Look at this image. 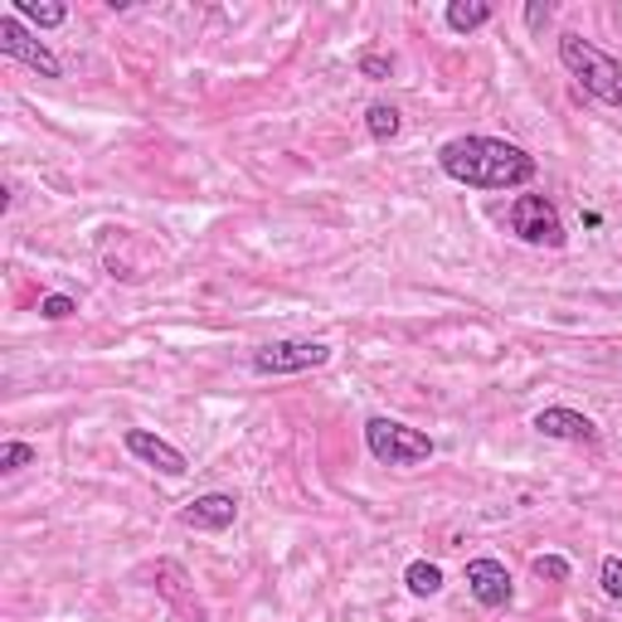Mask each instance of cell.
I'll use <instances>...</instances> for the list:
<instances>
[{"instance_id":"7c38bea8","label":"cell","mask_w":622,"mask_h":622,"mask_svg":"<svg viewBox=\"0 0 622 622\" xmlns=\"http://www.w3.org/2000/svg\"><path fill=\"white\" fill-rule=\"evenodd\" d=\"M404 584H409L414 598H433L438 588H443V569H438V564H428V559H414L409 569H404Z\"/></svg>"},{"instance_id":"5b68a950","label":"cell","mask_w":622,"mask_h":622,"mask_svg":"<svg viewBox=\"0 0 622 622\" xmlns=\"http://www.w3.org/2000/svg\"><path fill=\"white\" fill-rule=\"evenodd\" d=\"M331 360V346L321 341H273L253 350V370L258 375H302V370H316Z\"/></svg>"},{"instance_id":"8992f818","label":"cell","mask_w":622,"mask_h":622,"mask_svg":"<svg viewBox=\"0 0 622 622\" xmlns=\"http://www.w3.org/2000/svg\"><path fill=\"white\" fill-rule=\"evenodd\" d=\"M0 54H5V59L30 64V69L44 73V78H59V73H64V64L54 59V49H49V44H39V39L30 35L25 25H20L15 15H5V20H0Z\"/></svg>"},{"instance_id":"2e32d148","label":"cell","mask_w":622,"mask_h":622,"mask_svg":"<svg viewBox=\"0 0 622 622\" xmlns=\"http://www.w3.org/2000/svg\"><path fill=\"white\" fill-rule=\"evenodd\" d=\"M30 462H35V448L30 443H5L0 448V472H5V477L10 472H20V467H30Z\"/></svg>"},{"instance_id":"6da1fadb","label":"cell","mask_w":622,"mask_h":622,"mask_svg":"<svg viewBox=\"0 0 622 622\" xmlns=\"http://www.w3.org/2000/svg\"><path fill=\"white\" fill-rule=\"evenodd\" d=\"M438 166H443L448 180L472 190H516V185H530L540 171L525 146L501 142V137H452L438 151Z\"/></svg>"},{"instance_id":"5bb4252c","label":"cell","mask_w":622,"mask_h":622,"mask_svg":"<svg viewBox=\"0 0 622 622\" xmlns=\"http://www.w3.org/2000/svg\"><path fill=\"white\" fill-rule=\"evenodd\" d=\"M15 20H30V25H39V30H54V25L69 20V10L64 5H39V0H15Z\"/></svg>"},{"instance_id":"ac0fdd59","label":"cell","mask_w":622,"mask_h":622,"mask_svg":"<svg viewBox=\"0 0 622 622\" xmlns=\"http://www.w3.org/2000/svg\"><path fill=\"white\" fill-rule=\"evenodd\" d=\"M598 579H603V593L608 598H622V559H618V554H608V559H603Z\"/></svg>"},{"instance_id":"ffe728a7","label":"cell","mask_w":622,"mask_h":622,"mask_svg":"<svg viewBox=\"0 0 622 622\" xmlns=\"http://www.w3.org/2000/svg\"><path fill=\"white\" fill-rule=\"evenodd\" d=\"M550 20V5H525V25L535 30V25H545Z\"/></svg>"},{"instance_id":"3957f363","label":"cell","mask_w":622,"mask_h":622,"mask_svg":"<svg viewBox=\"0 0 622 622\" xmlns=\"http://www.w3.org/2000/svg\"><path fill=\"white\" fill-rule=\"evenodd\" d=\"M365 448L384 467H418V462L433 457V438L418 433L409 423H399V418H384V414H375L365 423Z\"/></svg>"},{"instance_id":"30bf717a","label":"cell","mask_w":622,"mask_h":622,"mask_svg":"<svg viewBox=\"0 0 622 622\" xmlns=\"http://www.w3.org/2000/svg\"><path fill=\"white\" fill-rule=\"evenodd\" d=\"M234 516H239V501H234L229 491H205L180 511V525H190V530H229Z\"/></svg>"},{"instance_id":"277c9868","label":"cell","mask_w":622,"mask_h":622,"mask_svg":"<svg viewBox=\"0 0 622 622\" xmlns=\"http://www.w3.org/2000/svg\"><path fill=\"white\" fill-rule=\"evenodd\" d=\"M511 234L535 248H564V219L545 195H520L511 205Z\"/></svg>"},{"instance_id":"9a60e30c","label":"cell","mask_w":622,"mask_h":622,"mask_svg":"<svg viewBox=\"0 0 622 622\" xmlns=\"http://www.w3.org/2000/svg\"><path fill=\"white\" fill-rule=\"evenodd\" d=\"M73 312H78V302L64 297V292H49V297H39V316H44V321H69Z\"/></svg>"},{"instance_id":"ba28073f","label":"cell","mask_w":622,"mask_h":622,"mask_svg":"<svg viewBox=\"0 0 622 622\" xmlns=\"http://www.w3.org/2000/svg\"><path fill=\"white\" fill-rule=\"evenodd\" d=\"M127 452L132 457H142L146 467H156V472H166V477H185V452L171 448L166 438H156V433H146V428H127Z\"/></svg>"},{"instance_id":"52a82bcc","label":"cell","mask_w":622,"mask_h":622,"mask_svg":"<svg viewBox=\"0 0 622 622\" xmlns=\"http://www.w3.org/2000/svg\"><path fill=\"white\" fill-rule=\"evenodd\" d=\"M467 588H472V598H477L482 608H506L511 603V593H516L506 564L491 559V554H482V559L467 564Z\"/></svg>"},{"instance_id":"4fadbf2b","label":"cell","mask_w":622,"mask_h":622,"mask_svg":"<svg viewBox=\"0 0 622 622\" xmlns=\"http://www.w3.org/2000/svg\"><path fill=\"white\" fill-rule=\"evenodd\" d=\"M365 127H370V137H375V142H394V137H399V127H404V122H399V108L370 103V108H365Z\"/></svg>"},{"instance_id":"e0dca14e","label":"cell","mask_w":622,"mask_h":622,"mask_svg":"<svg viewBox=\"0 0 622 622\" xmlns=\"http://www.w3.org/2000/svg\"><path fill=\"white\" fill-rule=\"evenodd\" d=\"M535 574H540V579H550V584H564V579H569V559H559V554H540V559H535Z\"/></svg>"},{"instance_id":"7a4b0ae2","label":"cell","mask_w":622,"mask_h":622,"mask_svg":"<svg viewBox=\"0 0 622 622\" xmlns=\"http://www.w3.org/2000/svg\"><path fill=\"white\" fill-rule=\"evenodd\" d=\"M559 64L579 78V88L588 98H598L603 108H618L622 112V59L603 54L598 44H588L584 35H559Z\"/></svg>"},{"instance_id":"d6986e66","label":"cell","mask_w":622,"mask_h":622,"mask_svg":"<svg viewBox=\"0 0 622 622\" xmlns=\"http://www.w3.org/2000/svg\"><path fill=\"white\" fill-rule=\"evenodd\" d=\"M360 73L375 78V83H380V78H389V73H394V64L384 59V54H360Z\"/></svg>"},{"instance_id":"9c48e42d","label":"cell","mask_w":622,"mask_h":622,"mask_svg":"<svg viewBox=\"0 0 622 622\" xmlns=\"http://www.w3.org/2000/svg\"><path fill=\"white\" fill-rule=\"evenodd\" d=\"M535 433L559 438V443H593L598 428H593V418H588V414L554 404V409H540V414H535Z\"/></svg>"},{"instance_id":"8fae6325","label":"cell","mask_w":622,"mask_h":622,"mask_svg":"<svg viewBox=\"0 0 622 622\" xmlns=\"http://www.w3.org/2000/svg\"><path fill=\"white\" fill-rule=\"evenodd\" d=\"M443 20H448L452 35H472V30H482L486 20H491V5H486V0H452Z\"/></svg>"}]
</instances>
